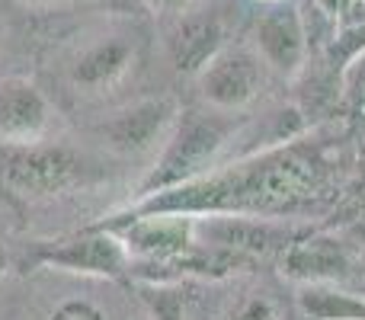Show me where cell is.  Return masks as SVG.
<instances>
[{
    "label": "cell",
    "mask_w": 365,
    "mask_h": 320,
    "mask_svg": "<svg viewBox=\"0 0 365 320\" xmlns=\"http://www.w3.org/2000/svg\"><path fill=\"white\" fill-rule=\"evenodd\" d=\"M234 115L237 113H218L212 106H182L177 125L160 145L158 158L148 167L145 180L138 182V192L132 202L177 189L218 167L221 154L240 132V119Z\"/></svg>",
    "instance_id": "obj_1"
},
{
    "label": "cell",
    "mask_w": 365,
    "mask_h": 320,
    "mask_svg": "<svg viewBox=\"0 0 365 320\" xmlns=\"http://www.w3.org/2000/svg\"><path fill=\"white\" fill-rule=\"evenodd\" d=\"M145 58V36L135 23H113L77 36L64 48L58 74L71 96L87 103H100L119 93Z\"/></svg>",
    "instance_id": "obj_2"
},
{
    "label": "cell",
    "mask_w": 365,
    "mask_h": 320,
    "mask_svg": "<svg viewBox=\"0 0 365 320\" xmlns=\"http://www.w3.org/2000/svg\"><path fill=\"white\" fill-rule=\"evenodd\" d=\"M103 180V163L64 141L0 145V189L19 199H58L90 189Z\"/></svg>",
    "instance_id": "obj_3"
},
{
    "label": "cell",
    "mask_w": 365,
    "mask_h": 320,
    "mask_svg": "<svg viewBox=\"0 0 365 320\" xmlns=\"http://www.w3.org/2000/svg\"><path fill=\"white\" fill-rule=\"evenodd\" d=\"M32 266L87 279H125L132 272V257L113 227L93 221L58 240H38L32 247Z\"/></svg>",
    "instance_id": "obj_4"
},
{
    "label": "cell",
    "mask_w": 365,
    "mask_h": 320,
    "mask_svg": "<svg viewBox=\"0 0 365 320\" xmlns=\"http://www.w3.org/2000/svg\"><path fill=\"white\" fill-rule=\"evenodd\" d=\"M180 109V100L170 93L141 96L96 122L93 138L115 158H145L167 141V135L177 125Z\"/></svg>",
    "instance_id": "obj_5"
},
{
    "label": "cell",
    "mask_w": 365,
    "mask_h": 320,
    "mask_svg": "<svg viewBox=\"0 0 365 320\" xmlns=\"http://www.w3.org/2000/svg\"><path fill=\"white\" fill-rule=\"evenodd\" d=\"M266 83H269V68L253 51V45L244 42H231L227 48H221L195 77L199 100L218 113H244L259 100Z\"/></svg>",
    "instance_id": "obj_6"
},
{
    "label": "cell",
    "mask_w": 365,
    "mask_h": 320,
    "mask_svg": "<svg viewBox=\"0 0 365 320\" xmlns=\"http://www.w3.org/2000/svg\"><path fill=\"white\" fill-rule=\"evenodd\" d=\"M227 45H231V19L218 4L199 6L192 0L186 10L173 13L164 32L167 58L182 77H199L205 64Z\"/></svg>",
    "instance_id": "obj_7"
},
{
    "label": "cell",
    "mask_w": 365,
    "mask_h": 320,
    "mask_svg": "<svg viewBox=\"0 0 365 320\" xmlns=\"http://www.w3.org/2000/svg\"><path fill=\"white\" fill-rule=\"evenodd\" d=\"M304 227L279 218H257V215H202L195 218V237L208 247L237 253L244 259H269L285 250Z\"/></svg>",
    "instance_id": "obj_8"
},
{
    "label": "cell",
    "mask_w": 365,
    "mask_h": 320,
    "mask_svg": "<svg viewBox=\"0 0 365 320\" xmlns=\"http://www.w3.org/2000/svg\"><path fill=\"white\" fill-rule=\"evenodd\" d=\"M253 51L263 58L269 74L276 77H298L308 64L311 51V32L304 23V13L295 0H282V4H269L253 23Z\"/></svg>",
    "instance_id": "obj_9"
},
{
    "label": "cell",
    "mask_w": 365,
    "mask_h": 320,
    "mask_svg": "<svg viewBox=\"0 0 365 320\" xmlns=\"http://www.w3.org/2000/svg\"><path fill=\"white\" fill-rule=\"evenodd\" d=\"M55 106L29 77L0 81V145H36L55 132Z\"/></svg>",
    "instance_id": "obj_10"
},
{
    "label": "cell",
    "mask_w": 365,
    "mask_h": 320,
    "mask_svg": "<svg viewBox=\"0 0 365 320\" xmlns=\"http://www.w3.org/2000/svg\"><path fill=\"white\" fill-rule=\"evenodd\" d=\"M279 269L285 279L304 285H336L353 276V250L324 231H302L282 253Z\"/></svg>",
    "instance_id": "obj_11"
},
{
    "label": "cell",
    "mask_w": 365,
    "mask_h": 320,
    "mask_svg": "<svg viewBox=\"0 0 365 320\" xmlns=\"http://www.w3.org/2000/svg\"><path fill=\"white\" fill-rule=\"evenodd\" d=\"M221 320H285L282 304L266 289H247L227 304Z\"/></svg>",
    "instance_id": "obj_12"
},
{
    "label": "cell",
    "mask_w": 365,
    "mask_h": 320,
    "mask_svg": "<svg viewBox=\"0 0 365 320\" xmlns=\"http://www.w3.org/2000/svg\"><path fill=\"white\" fill-rule=\"evenodd\" d=\"M45 320H113V314L90 295H68L45 314Z\"/></svg>",
    "instance_id": "obj_13"
},
{
    "label": "cell",
    "mask_w": 365,
    "mask_h": 320,
    "mask_svg": "<svg viewBox=\"0 0 365 320\" xmlns=\"http://www.w3.org/2000/svg\"><path fill=\"white\" fill-rule=\"evenodd\" d=\"M141 4L148 6V10H154V13H180V10H186L192 0H141Z\"/></svg>",
    "instance_id": "obj_14"
},
{
    "label": "cell",
    "mask_w": 365,
    "mask_h": 320,
    "mask_svg": "<svg viewBox=\"0 0 365 320\" xmlns=\"http://www.w3.org/2000/svg\"><path fill=\"white\" fill-rule=\"evenodd\" d=\"M29 6H64V4H93V0H19Z\"/></svg>",
    "instance_id": "obj_15"
},
{
    "label": "cell",
    "mask_w": 365,
    "mask_h": 320,
    "mask_svg": "<svg viewBox=\"0 0 365 320\" xmlns=\"http://www.w3.org/2000/svg\"><path fill=\"white\" fill-rule=\"evenodd\" d=\"M10 276V250H6V244L0 240V282Z\"/></svg>",
    "instance_id": "obj_16"
},
{
    "label": "cell",
    "mask_w": 365,
    "mask_h": 320,
    "mask_svg": "<svg viewBox=\"0 0 365 320\" xmlns=\"http://www.w3.org/2000/svg\"><path fill=\"white\" fill-rule=\"evenodd\" d=\"M259 4H266V6H269V4H282V0H259Z\"/></svg>",
    "instance_id": "obj_17"
}]
</instances>
